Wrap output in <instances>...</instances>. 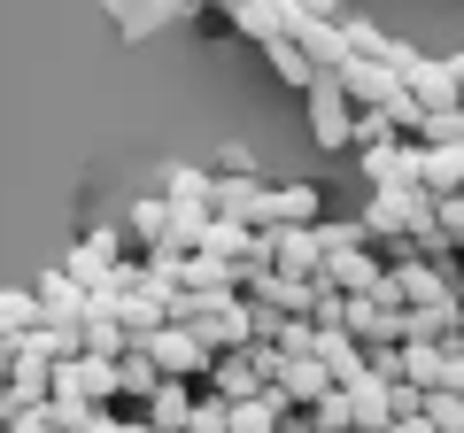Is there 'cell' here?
I'll return each instance as SVG.
<instances>
[{"mask_svg": "<svg viewBox=\"0 0 464 433\" xmlns=\"http://www.w3.org/2000/svg\"><path fill=\"white\" fill-rule=\"evenodd\" d=\"M310 140L325 155H356V132H364V109H356V101H348V85L341 78H325V85H310Z\"/></svg>", "mask_w": 464, "mask_h": 433, "instance_id": "1", "label": "cell"}, {"mask_svg": "<svg viewBox=\"0 0 464 433\" xmlns=\"http://www.w3.org/2000/svg\"><path fill=\"white\" fill-rule=\"evenodd\" d=\"M124 248H132V233H116V225H109V233H85L78 248L63 255V271L85 286V294H101V286L116 279V264H124Z\"/></svg>", "mask_w": 464, "mask_h": 433, "instance_id": "2", "label": "cell"}, {"mask_svg": "<svg viewBox=\"0 0 464 433\" xmlns=\"http://www.w3.org/2000/svg\"><path fill=\"white\" fill-rule=\"evenodd\" d=\"M47 380H54V395H63V402L116 410V364H109V356H70V364H54Z\"/></svg>", "mask_w": 464, "mask_h": 433, "instance_id": "3", "label": "cell"}, {"mask_svg": "<svg viewBox=\"0 0 464 433\" xmlns=\"http://www.w3.org/2000/svg\"><path fill=\"white\" fill-rule=\"evenodd\" d=\"M325 279L341 286V294H356V302H364L372 286L387 279V264H380V248L364 240V225H356V240H341V248H325Z\"/></svg>", "mask_w": 464, "mask_h": 433, "instance_id": "4", "label": "cell"}, {"mask_svg": "<svg viewBox=\"0 0 464 433\" xmlns=\"http://www.w3.org/2000/svg\"><path fill=\"white\" fill-rule=\"evenodd\" d=\"M264 248H271V264H279L286 279H317V271H325L317 225H264Z\"/></svg>", "mask_w": 464, "mask_h": 433, "instance_id": "5", "label": "cell"}, {"mask_svg": "<svg viewBox=\"0 0 464 433\" xmlns=\"http://www.w3.org/2000/svg\"><path fill=\"white\" fill-rule=\"evenodd\" d=\"M402 85L418 93V109H426V117H433V109H457V101H464V54H449V63L418 54V63L402 70Z\"/></svg>", "mask_w": 464, "mask_h": 433, "instance_id": "6", "label": "cell"}, {"mask_svg": "<svg viewBox=\"0 0 464 433\" xmlns=\"http://www.w3.org/2000/svg\"><path fill=\"white\" fill-rule=\"evenodd\" d=\"M163 380H170V371L155 364V349H124V356H116V410L140 418L155 395H163Z\"/></svg>", "mask_w": 464, "mask_h": 433, "instance_id": "7", "label": "cell"}, {"mask_svg": "<svg viewBox=\"0 0 464 433\" xmlns=\"http://www.w3.org/2000/svg\"><path fill=\"white\" fill-rule=\"evenodd\" d=\"M271 387H279V402H286V410H317V402H325L341 380H333V364H325V356H286Z\"/></svg>", "mask_w": 464, "mask_h": 433, "instance_id": "8", "label": "cell"}, {"mask_svg": "<svg viewBox=\"0 0 464 433\" xmlns=\"http://www.w3.org/2000/svg\"><path fill=\"white\" fill-rule=\"evenodd\" d=\"M341 85H348V101H356V109H395L402 93H411V85H402V70H387V63H348L341 70Z\"/></svg>", "mask_w": 464, "mask_h": 433, "instance_id": "9", "label": "cell"}, {"mask_svg": "<svg viewBox=\"0 0 464 433\" xmlns=\"http://www.w3.org/2000/svg\"><path fill=\"white\" fill-rule=\"evenodd\" d=\"M148 349H155V364H163L170 380H194V387H209V364H217V356L201 349V341L186 333V325H170V333H155Z\"/></svg>", "mask_w": 464, "mask_h": 433, "instance_id": "10", "label": "cell"}, {"mask_svg": "<svg viewBox=\"0 0 464 433\" xmlns=\"http://www.w3.org/2000/svg\"><path fill=\"white\" fill-rule=\"evenodd\" d=\"M32 294H39V310H47V325H85V310H93V294H85V286L70 279L63 264H54L47 279L32 286Z\"/></svg>", "mask_w": 464, "mask_h": 433, "instance_id": "11", "label": "cell"}, {"mask_svg": "<svg viewBox=\"0 0 464 433\" xmlns=\"http://www.w3.org/2000/svg\"><path fill=\"white\" fill-rule=\"evenodd\" d=\"M348 54H356V63H387V70H411L418 63V47L387 39L380 24H364V16H348Z\"/></svg>", "mask_w": 464, "mask_h": 433, "instance_id": "12", "label": "cell"}, {"mask_svg": "<svg viewBox=\"0 0 464 433\" xmlns=\"http://www.w3.org/2000/svg\"><path fill=\"white\" fill-rule=\"evenodd\" d=\"M264 225H325V194L317 186H271V209H264Z\"/></svg>", "mask_w": 464, "mask_h": 433, "instance_id": "13", "label": "cell"}, {"mask_svg": "<svg viewBox=\"0 0 464 433\" xmlns=\"http://www.w3.org/2000/svg\"><path fill=\"white\" fill-rule=\"evenodd\" d=\"M194 402H201V387H194V380H163V395H155V402H148L140 418H148V426H163V433H186Z\"/></svg>", "mask_w": 464, "mask_h": 433, "instance_id": "14", "label": "cell"}, {"mask_svg": "<svg viewBox=\"0 0 464 433\" xmlns=\"http://www.w3.org/2000/svg\"><path fill=\"white\" fill-rule=\"evenodd\" d=\"M286 402H279V387H264V395H248V402H232V433H286Z\"/></svg>", "mask_w": 464, "mask_h": 433, "instance_id": "15", "label": "cell"}, {"mask_svg": "<svg viewBox=\"0 0 464 433\" xmlns=\"http://www.w3.org/2000/svg\"><path fill=\"white\" fill-rule=\"evenodd\" d=\"M109 16L124 24L132 39H148L155 24H179V0H109Z\"/></svg>", "mask_w": 464, "mask_h": 433, "instance_id": "16", "label": "cell"}, {"mask_svg": "<svg viewBox=\"0 0 464 433\" xmlns=\"http://www.w3.org/2000/svg\"><path fill=\"white\" fill-rule=\"evenodd\" d=\"M124 233H132L140 248H163V240H170V194H148V201L132 209V225H124Z\"/></svg>", "mask_w": 464, "mask_h": 433, "instance_id": "17", "label": "cell"}, {"mask_svg": "<svg viewBox=\"0 0 464 433\" xmlns=\"http://www.w3.org/2000/svg\"><path fill=\"white\" fill-rule=\"evenodd\" d=\"M264 54H271V70H279V78L295 85V93H310V85H325V70H317L310 54L295 47V39H279V47H264Z\"/></svg>", "mask_w": 464, "mask_h": 433, "instance_id": "18", "label": "cell"}, {"mask_svg": "<svg viewBox=\"0 0 464 433\" xmlns=\"http://www.w3.org/2000/svg\"><path fill=\"white\" fill-rule=\"evenodd\" d=\"M163 194H170V201H209V209H217V170H194V163H170Z\"/></svg>", "mask_w": 464, "mask_h": 433, "instance_id": "19", "label": "cell"}, {"mask_svg": "<svg viewBox=\"0 0 464 433\" xmlns=\"http://www.w3.org/2000/svg\"><path fill=\"white\" fill-rule=\"evenodd\" d=\"M310 426H317V433H356V426H364V418H356V395H348V387H333V395L310 410Z\"/></svg>", "mask_w": 464, "mask_h": 433, "instance_id": "20", "label": "cell"}, {"mask_svg": "<svg viewBox=\"0 0 464 433\" xmlns=\"http://www.w3.org/2000/svg\"><path fill=\"white\" fill-rule=\"evenodd\" d=\"M418 148H464V109H433L418 124Z\"/></svg>", "mask_w": 464, "mask_h": 433, "instance_id": "21", "label": "cell"}, {"mask_svg": "<svg viewBox=\"0 0 464 433\" xmlns=\"http://www.w3.org/2000/svg\"><path fill=\"white\" fill-rule=\"evenodd\" d=\"M186 433H232V402L201 387V402H194V418H186Z\"/></svg>", "mask_w": 464, "mask_h": 433, "instance_id": "22", "label": "cell"}, {"mask_svg": "<svg viewBox=\"0 0 464 433\" xmlns=\"http://www.w3.org/2000/svg\"><path fill=\"white\" fill-rule=\"evenodd\" d=\"M286 16H302V24H348V0H286Z\"/></svg>", "mask_w": 464, "mask_h": 433, "instance_id": "23", "label": "cell"}, {"mask_svg": "<svg viewBox=\"0 0 464 433\" xmlns=\"http://www.w3.org/2000/svg\"><path fill=\"white\" fill-rule=\"evenodd\" d=\"M217 178H256V155L240 148V140H232V148L217 155Z\"/></svg>", "mask_w": 464, "mask_h": 433, "instance_id": "24", "label": "cell"}, {"mask_svg": "<svg viewBox=\"0 0 464 433\" xmlns=\"http://www.w3.org/2000/svg\"><path fill=\"white\" fill-rule=\"evenodd\" d=\"M387 433H441V426H433L426 410H411V418H387Z\"/></svg>", "mask_w": 464, "mask_h": 433, "instance_id": "25", "label": "cell"}, {"mask_svg": "<svg viewBox=\"0 0 464 433\" xmlns=\"http://www.w3.org/2000/svg\"><path fill=\"white\" fill-rule=\"evenodd\" d=\"M441 387H449V395H464V349H449V364H441Z\"/></svg>", "mask_w": 464, "mask_h": 433, "instance_id": "26", "label": "cell"}, {"mask_svg": "<svg viewBox=\"0 0 464 433\" xmlns=\"http://www.w3.org/2000/svg\"><path fill=\"white\" fill-rule=\"evenodd\" d=\"M457 333H464V302H457Z\"/></svg>", "mask_w": 464, "mask_h": 433, "instance_id": "27", "label": "cell"}, {"mask_svg": "<svg viewBox=\"0 0 464 433\" xmlns=\"http://www.w3.org/2000/svg\"><path fill=\"white\" fill-rule=\"evenodd\" d=\"M356 433H387V426H356Z\"/></svg>", "mask_w": 464, "mask_h": 433, "instance_id": "28", "label": "cell"}, {"mask_svg": "<svg viewBox=\"0 0 464 433\" xmlns=\"http://www.w3.org/2000/svg\"><path fill=\"white\" fill-rule=\"evenodd\" d=\"M457 109H464V101H457Z\"/></svg>", "mask_w": 464, "mask_h": 433, "instance_id": "29", "label": "cell"}]
</instances>
